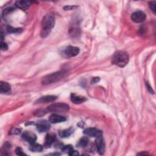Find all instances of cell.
<instances>
[{
	"mask_svg": "<svg viewBox=\"0 0 156 156\" xmlns=\"http://www.w3.org/2000/svg\"><path fill=\"white\" fill-rule=\"evenodd\" d=\"M55 16L52 14L46 15L42 21V30L40 32V36L42 38L47 37L54 26Z\"/></svg>",
	"mask_w": 156,
	"mask_h": 156,
	"instance_id": "6da1fadb",
	"label": "cell"
},
{
	"mask_svg": "<svg viewBox=\"0 0 156 156\" xmlns=\"http://www.w3.org/2000/svg\"><path fill=\"white\" fill-rule=\"evenodd\" d=\"M129 62V54L125 51H118L112 57V62L119 67H124Z\"/></svg>",
	"mask_w": 156,
	"mask_h": 156,
	"instance_id": "7a4b0ae2",
	"label": "cell"
},
{
	"mask_svg": "<svg viewBox=\"0 0 156 156\" xmlns=\"http://www.w3.org/2000/svg\"><path fill=\"white\" fill-rule=\"evenodd\" d=\"M67 74V71L65 70H60L50 74H48L43 77L42 79V84L43 85H48L54 83L58 80H60L63 78H64Z\"/></svg>",
	"mask_w": 156,
	"mask_h": 156,
	"instance_id": "3957f363",
	"label": "cell"
},
{
	"mask_svg": "<svg viewBox=\"0 0 156 156\" xmlns=\"http://www.w3.org/2000/svg\"><path fill=\"white\" fill-rule=\"evenodd\" d=\"M70 107L67 104L65 103H54L53 104H51L49 106L47 110L48 112H57V113H60V112H65L69 111Z\"/></svg>",
	"mask_w": 156,
	"mask_h": 156,
	"instance_id": "277c9868",
	"label": "cell"
},
{
	"mask_svg": "<svg viewBox=\"0 0 156 156\" xmlns=\"http://www.w3.org/2000/svg\"><path fill=\"white\" fill-rule=\"evenodd\" d=\"M95 145L98 153L100 155L104 154L105 152V143L104 142L102 135L96 138Z\"/></svg>",
	"mask_w": 156,
	"mask_h": 156,
	"instance_id": "5b68a950",
	"label": "cell"
},
{
	"mask_svg": "<svg viewBox=\"0 0 156 156\" xmlns=\"http://www.w3.org/2000/svg\"><path fill=\"white\" fill-rule=\"evenodd\" d=\"M131 19L133 21L137 23H142L146 19V14L142 11H137L132 14Z\"/></svg>",
	"mask_w": 156,
	"mask_h": 156,
	"instance_id": "8992f818",
	"label": "cell"
},
{
	"mask_svg": "<svg viewBox=\"0 0 156 156\" xmlns=\"http://www.w3.org/2000/svg\"><path fill=\"white\" fill-rule=\"evenodd\" d=\"M84 134L86 136L90 137L97 138L102 135V133L101 131L98 130L96 128H87L84 131Z\"/></svg>",
	"mask_w": 156,
	"mask_h": 156,
	"instance_id": "52a82bcc",
	"label": "cell"
},
{
	"mask_svg": "<svg viewBox=\"0 0 156 156\" xmlns=\"http://www.w3.org/2000/svg\"><path fill=\"white\" fill-rule=\"evenodd\" d=\"M37 129L40 132H46L50 129V124L45 120L40 121L36 124Z\"/></svg>",
	"mask_w": 156,
	"mask_h": 156,
	"instance_id": "ba28073f",
	"label": "cell"
},
{
	"mask_svg": "<svg viewBox=\"0 0 156 156\" xmlns=\"http://www.w3.org/2000/svg\"><path fill=\"white\" fill-rule=\"evenodd\" d=\"M79 48L76 47H72V46H69L65 50V54L70 57H75L79 53Z\"/></svg>",
	"mask_w": 156,
	"mask_h": 156,
	"instance_id": "9c48e42d",
	"label": "cell"
},
{
	"mask_svg": "<svg viewBox=\"0 0 156 156\" xmlns=\"http://www.w3.org/2000/svg\"><path fill=\"white\" fill-rule=\"evenodd\" d=\"M22 138H23L25 140L30 143H34L37 140V136L34 133L27 131L25 132L23 134Z\"/></svg>",
	"mask_w": 156,
	"mask_h": 156,
	"instance_id": "30bf717a",
	"label": "cell"
},
{
	"mask_svg": "<svg viewBox=\"0 0 156 156\" xmlns=\"http://www.w3.org/2000/svg\"><path fill=\"white\" fill-rule=\"evenodd\" d=\"M67 120V118L61 116V115H59L57 114H53L51 115L49 118V122L51 123H59L62 122H64Z\"/></svg>",
	"mask_w": 156,
	"mask_h": 156,
	"instance_id": "8fae6325",
	"label": "cell"
},
{
	"mask_svg": "<svg viewBox=\"0 0 156 156\" xmlns=\"http://www.w3.org/2000/svg\"><path fill=\"white\" fill-rule=\"evenodd\" d=\"M57 99V97L54 95H48L40 98L36 102L35 104H41V103H47L49 102L54 101Z\"/></svg>",
	"mask_w": 156,
	"mask_h": 156,
	"instance_id": "7c38bea8",
	"label": "cell"
},
{
	"mask_svg": "<svg viewBox=\"0 0 156 156\" xmlns=\"http://www.w3.org/2000/svg\"><path fill=\"white\" fill-rule=\"evenodd\" d=\"M56 139V137L54 134H47L45 138V147H49L52 144H53Z\"/></svg>",
	"mask_w": 156,
	"mask_h": 156,
	"instance_id": "4fadbf2b",
	"label": "cell"
},
{
	"mask_svg": "<svg viewBox=\"0 0 156 156\" xmlns=\"http://www.w3.org/2000/svg\"><path fill=\"white\" fill-rule=\"evenodd\" d=\"M30 2L26 1H17L15 3L16 7L23 10H26L28 9V8L30 6Z\"/></svg>",
	"mask_w": 156,
	"mask_h": 156,
	"instance_id": "5bb4252c",
	"label": "cell"
},
{
	"mask_svg": "<svg viewBox=\"0 0 156 156\" xmlns=\"http://www.w3.org/2000/svg\"><path fill=\"white\" fill-rule=\"evenodd\" d=\"M11 90V86L8 82H1L0 84V91L1 93H9Z\"/></svg>",
	"mask_w": 156,
	"mask_h": 156,
	"instance_id": "9a60e30c",
	"label": "cell"
},
{
	"mask_svg": "<svg viewBox=\"0 0 156 156\" xmlns=\"http://www.w3.org/2000/svg\"><path fill=\"white\" fill-rule=\"evenodd\" d=\"M71 100L73 103L78 104H80L85 102L86 101V98L73 93L71 95Z\"/></svg>",
	"mask_w": 156,
	"mask_h": 156,
	"instance_id": "2e32d148",
	"label": "cell"
},
{
	"mask_svg": "<svg viewBox=\"0 0 156 156\" xmlns=\"http://www.w3.org/2000/svg\"><path fill=\"white\" fill-rule=\"evenodd\" d=\"M30 144H31L29 149H30V151H31L32 152L38 153V152H42L43 151V147L41 144H39L35 142L30 143Z\"/></svg>",
	"mask_w": 156,
	"mask_h": 156,
	"instance_id": "e0dca14e",
	"label": "cell"
},
{
	"mask_svg": "<svg viewBox=\"0 0 156 156\" xmlns=\"http://www.w3.org/2000/svg\"><path fill=\"white\" fill-rule=\"evenodd\" d=\"M73 132V128H69L65 130H63L60 131L59 135L62 138H67L69 136H70Z\"/></svg>",
	"mask_w": 156,
	"mask_h": 156,
	"instance_id": "ac0fdd59",
	"label": "cell"
},
{
	"mask_svg": "<svg viewBox=\"0 0 156 156\" xmlns=\"http://www.w3.org/2000/svg\"><path fill=\"white\" fill-rule=\"evenodd\" d=\"M89 142V140L87 137H82V138H80V140L79 141L78 146L80 147H82V148L86 147L88 145Z\"/></svg>",
	"mask_w": 156,
	"mask_h": 156,
	"instance_id": "d6986e66",
	"label": "cell"
},
{
	"mask_svg": "<svg viewBox=\"0 0 156 156\" xmlns=\"http://www.w3.org/2000/svg\"><path fill=\"white\" fill-rule=\"evenodd\" d=\"M73 147L71 145V144H68V145H66L62 147V151L65 153H67L69 154L71 151L73 150Z\"/></svg>",
	"mask_w": 156,
	"mask_h": 156,
	"instance_id": "ffe728a7",
	"label": "cell"
},
{
	"mask_svg": "<svg viewBox=\"0 0 156 156\" xmlns=\"http://www.w3.org/2000/svg\"><path fill=\"white\" fill-rule=\"evenodd\" d=\"M8 31L10 33H21L22 32V29L20 28H14L12 27H8Z\"/></svg>",
	"mask_w": 156,
	"mask_h": 156,
	"instance_id": "44dd1931",
	"label": "cell"
},
{
	"mask_svg": "<svg viewBox=\"0 0 156 156\" xmlns=\"http://www.w3.org/2000/svg\"><path fill=\"white\" fill-rule=\"evenodd\" d=\"M70 35H72L73 37H74L75 36H78V34H79V29L78 27H74L70 29Z\"/></svg>",
	"mask_w": 156,
	"mask_h": 156,
	"instance_id": "7402d4cb",
	"label": "cell"
},
{
	"mask_svg": "<svg viewBox=\"0 0 156 156\" xmlns=\"http://www.w3.org/2000/svg\"><path fill=\"white\" fill-rule=\"evenodd\" d=\"M48 111L47 110H43V109H40L37 111L35 113V115H37L38 117H41V116H43L46 113H47Z\"/></svg>",
	"mask_w": 156,
	"mask_h": 156,
	"instance_id": "603a6c76",
	"label": "cell"
},
{
	"mask_svg": "<svg viewBox=\"0 0 156 156\" xmlns=\"http://www.w3.org/2000/svg\"><path fill=\"white\" fill-rule=\"evenodd\" d=\"M155 4H156V2L154 1L149 2V7L150 9H151L153 11V12L154 14L155 13Z\"/></svg>",
	"mask_w": 156,
	"mask_h": 156,
	"instance_id": "cb8c5ba5",
	"label": "cell"
},
{
	"mask_svg": "<svg viewBox=\"0 0 156 156\" xmlns=\"http://www.w3.org/2000/svg\"><path fill=\"white\" fill-rule=\"evenodd\" d=\"M20 133H21V130L17 128H13L10 132V134H13V135H19L20 134Z\"/></svg>",
	"mask_w": 156,
	"mask_h": 156,
	"instance_id": "d4e9b609",
	"label": "cell"
},
{
	"mask_svg": "<svg viewBox=\"0 0 156 156\" xmlns=\"http://www.w3.org/2000/svg\"><path fill=\"white\" fill-rule=\"evenodd\" d=\"M78 8L77 5H66L64 8H63V9L65 10H74Z\"/></svg>",
	"mask_w": 156,
	"mask_h": 156,
	"instance_id": "484cf974",
	"label": "cell"
},
{
	"mask_svg": "<svg viewBox=\"0 0 156 156\" xmlns=\"http://www.w3.org/2000/svg\"><path fill=\"white\" fill-rule=\"evenodd\" d=\"M14 10V9L12 8H9L4 9V10L3 11V17H4L5 15H7V14L10 13V12H12V11H13Z\"/></svg>",
	"mask_w": 156,
	"mask_h": 156,
	"instance_id": "4316f807",
	"label": "cell"
},
{
	"mask_svg": "<svg viewBox=\"0 0 156 156\" xmlns=\"http://www.w3.org/2000/svg\"><path fill=\"white\" fill-rule=\"evenodd\" d=\"M16 154L19 155H26V154L23 151L21 148H17L16 149Z\"/></svg>",
	"mask_w": 156,
	"mask_h": 156,
	"instance_id": "83f0119b",
	"label": "cell"
},
{
	"mask_svg": "<svg viewBox=\"0 0 156 156\" xmlns=\"http://www.w3.org/2000/svg\"><path fill=\"white\" fill-rule=\"evenodd\" d=\"M1 49L2 51H6L8 49V46L5 42H3V41H1Z\"/></svg>",
	"mask_w": 156,
	"mask_h": 156,
	"instance_id": "f1b7e54d",
	"label": "cell"
},
{
	"mask_svg": "<svg viewBox=\"0 0 156 156\" xmlns=\"http://www.w3.org/2000/svg\"><path fill=\"white\" fill-rule=\"evenodd\" d=\"M100 80V78H93V79H92L91 83L92 84H96L98 82H99Z\"/></svg>",
	"mask_w": 156,
	"mask_h": 156,
	"instance_id": "f546056e",
	"label": "cell"
},
{
	"mask_svg": "<svg viewBox=\"0 0 156 156\" xmlns=\"http://www.w3.org/2000/svg\"><path fill=\"white\" fill-rule=\"evenodd\" d=\"M69 155H79V153L76 151H74V150L73 149L72 151L70 152V153L69 154Z\"/></svg>",
	"mask_w": 156,
	"mask_h": 156,
	"instance_id": "4dcf8cb0",
	"label": "cell"
},
{
	"mask_svg": "<svg viewBox=\"0 0 156 156\" xmlns=\"http://www.w3.org/2000/svg\"><path fill=\"white\" fill-rule=\"evenodd\" d=\"M147 87H148V90L150 91V92H151V93H154V91L153 90V89H152V88H151V86H150L149 85H148V84H147Z\"/></svg>",
	"mask_w": 156,
	"mask_h": 156,
	"instance_id": "1f68e13d",
	"label": "cell"
},
{
	"mask_svg": "<svg viewBox=\"0 0 156 156\" xmlns=\"http://www.w3.org/2000/svg\"><path fill=\"white\" fill-rule=\"evenodd\" d=\"M138 155H149L147 153H139V154H138Z\"/></svg>",
	"mask_w": 156,
	"mask_h": 156,
	"instance_id": "d6a6232c",
	"label": "cell"
}]
</instances>
